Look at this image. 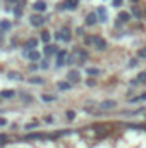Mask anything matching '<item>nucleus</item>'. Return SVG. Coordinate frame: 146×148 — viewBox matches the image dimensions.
<instances>
[{
    "label": "nucleus",
    "mask_w": 146,
    "mask_h": 148,
    "mask_svg": "<svg viewBox=\"0 0 146 148\" xmlns=\"http://www.w3.org/2000/svg\"><path fill=\"white\" fill-rule=\"evenodd\" d=\"M45 17L43 16H40V14H33L31 17H29V23H31V26H36V28H40V26H43L45 24Z\"/></svg>",
    "instance_id": "obj_1"
},
{
    "label": "nucleus",
    "mask_w": 146,
    "mask_h": 148,
    "mask_svg": "<svg viewBox=\"0 0 146 148\" xmlns=\"http://www.w3.org/2000/svg\"><path fill=\"white\" fill-rule=\"evenodd\" d=\"M38 47V40L36 38H29L26 43H24V53H28L29 50H35Z\"/></svg>",
    "instance_id": "obj_2"
},
{
    "label": "nucleus",
    "mask_w": 146,
    "mask_h": 148,
    "mask_svg": "<svg viewBox=\"0 0 146 148\" xmlns=\"http://www.w3.org/2000/svg\"><path fill=\"white\" fill-rule=\"evenodd\" d=\"M77 5H79V0H65L64 3H60V9L74 10V9H77Z\"/></svg>",
    "instance_id": "obj_3"
},
{
    "label": "nucleus",
    "mask_w": 146,
    "mask_h": 148,
    "mask_svg": "<svg viewBox=\"0 0 146 148\" xmlns=\"http://www.w3.org/2000/svg\"><path fill=\"white\" fill-rule=\"evenodd\" d=\"M65 59H67V52L65 50L57 52V67H62L65 64Z\"/></svg>",
    "instance_id": "obj_4"
},
{
    "label": "nucleus",
    "mask_w": 146,
    "mask_h": 148,
    "mask_svg": "<svg viewBox=\"0 0 146 148\" xmlns=\"http://www.w3.org/2000/svg\"><path fill=\"white\" fill-rule=\"evenodd\" d=\"M117 19H119V21H117V24H124V23H127V21L131 19V14H129V12H120Z\"/></svg>",
    "instance_id": "obj_5"
},
{
    "label": "nucleus",
    "mask_w": 146,
    "mask_h": 148,
    "mask_svg": "<svg viewBox=\"0 0 146 148\" xmlns=\"http://www.w3.org/2000/svg\"><path fill=\"white\" fill-rule=\"evenodd\" d=\"M96 21H98V16H96L95 12H91V14H88V16H86V24H88V26L96 24Z\"/></svg>",
    "instance_id": "obj_6"
},
{
    "label": "nucleus",
    "mask_w": 146,
    "mask_h": 148,
    "mask_svg": "<svg viewBox=\"0 0 146 148\" xmlns=\"http://www.w3.org/2000/svg\"><path fill=\"white\" fill-rule=\"evenodd\" d=\"M95 45H96L98 50H105V48H107V41H105L103 38H100V36L95 38Z\"/></svg>",
    "instance_id": "obj_7"
},
{
    "label": "nucleus",
    "mask_w": 146,
    "mask_h": 148,
    "mask_svg": "<svg viewBox=\"0 0 146 148\" xmlns=\"http://www.w3.org/2000/svg\"><path fill=\"white\" fill-rule=\"evenodd\" d=\"M33 9H35V10H38V12H43V10L46 9V3H45L43 0H38V2H35V3H33Z\"/></svg>",
    "instance_id": "obj_8"
},
{
    "label": "nucleus",
    "mask_w": 146,
    "mask_h": 148,
    "mask_svg": "<svg viewBox=\"0 0 146 148\" xmlns=\"http://www.w3.org/2000/svg\"><path fill=\"white\" fill-rule=\"evenodd\" d=\"M43 52H45V55H53V53H57L59 50H57V47H55V45H50V43H48V45L45 47V50H43Z\"/></svg>",
    "instance_id": "obj_9"
},
{
    "label": "nucleus",
    "mask_w": 146,
    "mask_h": 148,
    "mask_svg": "<svg viewBox=\"0 0 146 148\" xmlns=\"http://www.w3.org/2000/svg\"><path fill=\"white\" fill-rule=\"evenodd\" d=\"M67 77H69V81L77 83V81H79V73H77V71H71V73L67 74Z\"/></svg>",
    "instance_id": "obj_10"
},
{
    "label": "nucleus",
    "mask_w": 146,
    "mask_h": 148,
    "mask_svg": "<svg viewBox=\"0 0 146 148\" xmlns=\"http://www.w3.org/2000/svg\"><path fill=\"white\" fill-rule=\"evenodd\" d=\"M115 105H117V103H115L113 100H107V102L102 103V109H105V110H107V109H115Z\"/></svg>",
    "instance_id": "obj_11"
},
{
    "label": "nucleus",
    "mask_w": 146,
    "mask_h": 148,
    "mask_svg": "<svg viewBox=\"0 0 146 148\" xmlns=\"http://www.w3.org/2000/svg\"><path fill=\"white\" fill-rule=\"evenodd\" d=\"M98 16H100V21H103V23H105V21H107V17H108V16H107V10H105L103 7H100V9H98Z\"/></svg>",
    "instance_id": "obj_12"
},
{
    "label": "nucleus",
    "mask_w": 146,
    "mask_h": 148,
    "mask_svg": "<svg viewBox=\"0 0 146 148\" xmlns=\"http://www.w3.org/2000/svg\"><path fill=\"white\" fill-rule=\"evenodd\" d=\"M59 90H62V91H67V90H71V84H69L67 81H60V83H59Z\"/></svg>",
    "instance_id": "obj_13"
},
{
    "label": "nucleus",
    "mask_w": 146,
    "mask_h": 148,
    "mask_svg": "<svg viewBox=\"0 0 146 148\" xmlns=\"http://www.w3.org/2000/svg\"><path fill=\"white\" fill-rule=\"evenodd\" d=\"M0 97H2V98H12V97H14V91H12V90H3V91L0 93Z\"/></svg>",
    "instance_id": "obj_14"
},
{
    "label": "nucleus",
    "mask_w": 146,
    "mask_h": 148,
    "mask_svg": "<svg viewBox=\"0 0 146 148\" xmlns=\"http://www.w3.org/2000/svg\"><path fill=\"white\" fill-rule=\"evenodd\" d=\"M71 33H69V29H64L62 31V35H60V40H64V41H71Z\"/></svg>",
    "instance_id": "obj_15"
},
{
    "label": "nucleus",
    "mask_w": 146,
    "mask_h": 148,
    "mask_svg": "<svg viewBox=\"0 0 146 148\" xmlns=\"http://www.w3.org/2000/svg\"><path fill=\"white\" fill-rule=\"evenodd\" d=\"M86 73L89 74V76H98V74H102V71H100V69H96V67H88V69H86Z\"/></svg>",
    "instance_id": "obj_16"
},
{
    "label": "nucleus",
    "mask_w": 146,
    "mask_h": 148,
    "mask_svg": "<svg viewBox=\"0 0 146 148\" xmlns=\"http://www.w3.org/2000/svg\"><path fill=\"white\" fill-rule=\"evenodd\" d=\"M26 55H28L31 60H40V52H31V50H29Z\"/></svg>",
    "instance_id": "obj_17"
},
{
    "label": "nucleus",
    "mask_w": 146,
    "mask_h": 148,
    "mask_svg": "<svg viewBox=\"0 0 146 148\" xmlns=\"http://www.w3.org/2000/svg\"><path fill=\"white\" fill-rule=\"evenodd\" d=\"M41 100H43V102H46V103H50V102H53V100H55V97H53V95H41Z\"/></svg>",
    "instance_id": "obj_18"
},
{
    "label": "nucleus",
    "mask_w": 146,
    "mask_h": 148,
    "mask_svg": "<svg viewBox=\"0 0 146 148\" xmlns=\"http://www.w3.org/2000/svg\"><path fill=\"white\" fill-rule=\"evenodd\" d=\"M41 138H45V134H41V133H35V134L28 136V140H41Z\"/></svg>",
    "instance_id": "obj_19"
},
{
    "label": "nucleus",
    "mask_w": 146,
    "mask_h": 148,
    "mask_svg": "<svg viewBox=\"0 0 146 148\" xmlns=\"http://www.w3.org/2000/svg\"><path fill=\"white\" fill-rule=\"evenodd\" d=\"M136 79H138V83H146V71L139 73V76H138Z\"/></svg>",
    "instance_id": "obj_20"
},
{
    "label": "nucleus",
    "mask_w": 146,
    "mask_h": 148,
    "mask_svg": "<svg viewBox=\"0 0 146 148\" xmlns=\"http://www.w3.org/2000/svg\"><path fill=\"white\" fill-rule=\"evenodd\" d=\"M41 40H43L45 43H50V33H48V31H43V33H41Z\"/></svg>",
    "instance_id": "obj_21"
},
{
    "label": "nucleus",
    "mask_w": 146,
    "mask_h": 148,
    "mask_svg": "<svg viewBox=\"0 0 146 148\" xmlns=\"http://www.w3.org/2000/svg\"><path fill=\"white\" fill-rule=\"evenodd\" d=\"M29 83H31V84H41L43 79H41V77H29Z\"/></svg>",
    "instance_id": "obj_22"
},
{
    "label": "nucleus",
    "mask_w": 146,
    "mask_h": 148,
    "mask_svg": "<svg viewBox=\"0 0 146 148\" xmlns=\"http://www.w3.org/2000/svg\"><path fill=\"white\" fill-rule=\"evenodd\" d=\"M77 55H79V57H81V59H83V60H81V62H84V60H86V59H88V53H86V52H84V50H77Z\"/></svg>",
    "instance_id": "obj_23"
},
{
    "label": "nucleus",
    "mask_w": 146,
    "mask_h": 148,
    "mask_svg": "<svg viewBox=\"0 0 146 148\" xmlns=\"http://www.w3.org/2000/svg\"><path fill=\"white\" fill-rule=\"evenodd\" d=\"M9 143V136L7 134H0V145H5Z\"/></svg>",
    "instance_id": "obj_24"
},
{
    "label": "nucleus",
    "mask_w": 146,
    "mask_h": 148,
    "mask_svg": "<svg viewBox=\"0 0 146 148\" xmlns=\"http://www.w3.org/2000/svg\"><path fill=\"white\" fill-rule=\"evenodd\" d=\"M9 28H10V23H7V21L0 23V29H9Z\"/></svg>",
    "instance_id": "obj_25"
},
{
    "label": "nucleus",
    "mask_w": 146,
    "mask_h": 148,
    "mask_svg": "<svg viewBox=\"0 0 146 148\" xmlns=\"http://www.w3.org/2000/svg\"><path fill=\"white\" fill-rule=\"evenodd\" d=\"M14 14H16L17 17H21V14H23V9H21V5H17V7L14 9Z\"/></svg>",
    "instance_id": "obj_26"
},
{
    "label": "nucleus",
    "mask_w": 146,
    "mask_h": 148,
    "mask_svg": "<svg viewBox=\"0 0 146 148\" xmlns=\"http://www.w3.org/2000/svg\"><path fill=\"white\" fill-rule=\"evenodd\" d=\"M65 115H67V119H69V121H74V117H76V112H74V110H69Z\"/></svg>",
    "instance_id": "obj_27"
},
{
    "label": "nucleus",
    "mask_w": 146,
    "mask_h": 148,
    "mask_svg": "<svg viewBox=\"0 0 146 148\" xmlns=\"http://www.w3.org/2000/svg\"><path fill=\"white\" fill-rule=\"evenodd\" d=\"M95 38H96V36H86V40H84V41H86V45H91V43H95Z\"/></svg>",
    "instance_id": "obj_28"
},
{
    "label": "nucleus",
    "mask_w": 146,
    "mask_h": 148,
    "mask_svg": "<svg viewBox=\"0 0 146 148\" xmlns=\"http://www.w3.org/2000/svg\"><path fill=\"white\" fill-rule=\"evenodd\" d=\"M132 14H134L136 17H141V12H139V9H138V7H134V9H132Z\"/></svg>",
    "instance_id": "obj_29"
},
{
    "label": "nucleus",
    "mask_w": 146,
    "mask_h": 148,
    "mask_svg": "<svg viewBox=\"0 0 146 148\" xmlns=\"http://www.w3.org/2000/svg\"><path fill=\"white\" fill-rule=\"evenodd\" d=\"M139 100H146V93H145V95H141V97H136V98H132V102H139Z\"/></svg>",
    "instance_id": "obj_30"
},
{
    "label": "nucleus",
    "mask_w": 146,
    "mask_h": 148,
    "mask_svg": "<svg viewBox=\"0 0 146 148\" xmlns=\"http://www.w3.org/2000/svg\"><path fill=\"white\" fill-rule=\"evenodd\" d=\"M122 2H124V0H112V5H113V7H119Z\"/></svg>",
    "instance_id": "obj_31"
},
{
    "label": "nucleus",
    "mask_w": 146,
    "mask_h": 148,
    "mask_svg": "<svg viewBox=\"0 0 146 148\" xmlns=\"http://www.w3.org/2000/svg\"><path fill=\"white\" fill-rule=\"evenodd\" d=\"M36 126H38V122H31V124H26V129H33Z\"/></svg>",
    "instance_id": "obj_32"
},
{
    "label": "nucleus",
    "mask_w": 146,
    "mask_h": 148,
    "mask_svg": "<svg viewBox=\"0 0 146 148\" xmlns=\"http://www.w3.org/2000/svg\"><path fill=\"white\" fill-rule=\"evenodd\" d=\"M9 77H10V79H19L17 73H9Z\"/></svg>",
    "instance_id": "obj_33"
},
{
    "label": "nucleus",
    "mask_w": 146,
    "mask_h": 148,
    "mask_svg": "<svg viewBox=\"0 0 146 148\" xmlns=\"http://www.w3.org/2000/svg\"><path fill=\"white\" fill-rule=\"evenodd\" d=\"M139 57H145L146 59V48H141V50H139Z\"/></svg>",
    "instance_id": "obj_34"
},
{
    "label": "nucleus",
    "mask_w": 146,
    "mask_h": 148,
    "mask_svg": "<svg viewBox=\"0 0 146 148\" xmlns=\"http://www.w3.org/2000/svg\"><path fill=\"white\" fill-rule=\"evenodd\" d=\"M129 66H131V67H134V66H138V60H136V59H132V60L129 62Z\"/></svg>",
    "instance_id": "obj_35"
},
{
    "label": "nucleus",
    "mask_w": 146,
    "mask_h": 148,
    "mask_svg": "<svg viewBox=\"0 0 146 148\" xmlns=\"http://www.w3.org/2000/svg\"><path fill=\"white\" fill-rule=\"evenodd\" d=\"M86 84H88V86H95V81H93V79H91V77H89V79H88V81H86Z\"/></svg>",
    "instance_id": "obj_36"
},
{
    "label": "nucleus",
    "mask_w": 146,
    "mask_h": 148,
    "mask_svg": "<svg viewBox=\"0 0 146 148\" xmlns=\"http://www.w3.org/2000/svg\"><path fill=\"white\" fill-rule=\"evenodd\" d=\"M41 67H43V69H46V67H48V62H46V60H43V62H41Z\"/></svg>",
    "instance_id": "obj_37"
},
{
    "label": "nucleus",
    "mask_w": 146,
    "mask_h": 148,
    "mask_svg": "<svg viewBox=\"0 0 146 148\" xmlns=\"http://www.w3.org/2000/svg\"><path fill=\"white\" fill-rule=\"evenodd\" d=\"M74 62H76V60H74V57L71 55V57H69V60H67V64H74Z\"/></svg>",
    "instance_id": "obj_38"
},
{
    "label": "nucleus",
    "mask_w": 146,
    "mask_h": 148,
    "mask_svg": "<svg viewBox=\"0 0 146 148\" xmlns=\"http://www.w3.org/2000/svg\"><path fill=\"white\" fill-rule=\"evenodd\" d=\"M16 2H17V3H19V5H21V7H23V5H24V3H26V0H16Z\"/></svg>",
    "instance_id": "obj_39"
},
{
    "label": "nucleus",
    "mask_w": 146,
    "mask_h": 148,
    "mask_svg": "<svg viewBox=\"0 0 146 148\" xmlns=\"http://www.w3.org/2000/svg\"><path fill=\"white\" fill-rule=\"evenodd\" d=\"M0 126H5V119H0Z\"/></svg>",
    "instance_id": "obj_40"
},
{
    "label": "nucleus",
    "mask_w": 146,
    "mask_h": 148,
    "mask_svg": "<svg viewBox=\"0 0 146 148\" xmlns=\"http://www.w3.org/2000/svg\"><path fill=\"white\" fill-rule=\"evenodd\" d=\"M7 2H10V3H14V2H16V0H7Z\"/></svg>",
    "instance_id": "obj_41"
}]
</instances>
